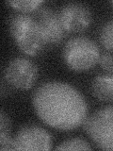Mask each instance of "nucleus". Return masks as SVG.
I'll return each mask as SVG.
<instances>
[{
  "label": "nucleus",
  "mask_w": 113,
  "mask_h": 151,
  "mask_svg": "<svg viewBox=\"0 0 113 151\" xmlns=\"http://www.w3.org/2000/svg\"><path fill=\"white\" fill-rule=\"evenodd\" d=\"M36 114L56 129H77L87 118L88 107L77 89L62 81H47L38 87L32 96Z\"/></svg>",
  "instance_id": "obj_1"
},
{
  "label": "nucleus",
  "mask_w": 113,
  "mask_h": 151,
  "mask_svg": "<svg viewBox=\"0 0 113 151\" xmlns=\"http://www.w3.org/2000/svg\"><path fill=\"white\" fill-rule=\"evenodd\" d=\"M9 28L20 50L28 56L39 54L47 45L35 17L26 12L11 14Z\"/></svg>",
  "instance_id": "obj_2"
},
{
  "label": "nucleus",
  "mask_w": 113,
  "mask_h": 151,
  "mask_svg": "<svg viewBox=\"0 0 113 151\" xmlns=\"http://www.w3.org/2000/svg\"><path fill=\"white\" fill-rule=\"evenodd\" d=\"M100 53L97 45L88 37H73L64 45V61L74 71L89 70L98 63Z\"/></svg>",
  "instance_id": "obj_3"
},
{
  "label": "nucleus",
  "mask_w": 113,
  "mask_h": 151,
  "mask_svg": "<svg viewBox=\"0 0 113 151\" xmlns=\"http://www.w3.org/2000/svg\"><path fill=\"white\" fill-rule=\"evenodd\" d=\"M84 129L99 148L113 150V105L99 109L87 117Z\"/></svg>",
  "instance_id": "obj_4"
},
{
  "label": "nucleus",
  "mask_w": 113,
  "mask_h": 151,
  "mask_svg": "<svg viewBox=\"0 0 113 151\" xmlns=\"http://www.w3.org/2000/svg\"><path fill=\"white\" fill-rule=\"evenodd\" d=\"M38 76L37 66L26 58L17 57L9 61L4 70V77L14 88L30 89Z\"/></svg>",
  "instance_id": "obj_5"
},
{
  "label": "nucleus",
  "mask_w": 113,
  "mask_h": 151,
  "mask_svg": "<svg viewBox=\"0 0 113 151\" xmlns=\"http://www.w3.org/2000/svg\"><path fill=\"white\" fill-rule=\"evenodd\" d=\"M51 136L44 127L37 125H26L18 130L13 138V150H49Z\"/></svg>",
  "instance_id": "obj_6"
},
{
  "label": "nucleus",
  "mask_w": 113,
  "mask_h": 151,
  "mask_svg": "<svg viewBox=\"0 0 113 151\" xmlns=\"http://www.w3.org/2000/svg\"><path fill=\"white\" fill-rule=\"evenodd\" d=\"M59 15L64 29L69 32L82 31L92 22L91 11L82 3H66L60 8Z\"/></svg>",
  "instance_id": "obj_7"
},
{
  "label": "nucleus",
  "mask_w": 113,
  "mask_h": 151,
  "mask_svg": "<svg viewBox=\"0 0 113 151\" xmlns=\"http://www.w3.org/2000/svg\"><path fill=\"white\" fill-rule=\"evenodd\" d=\"M35 19L46 41V44L56 45L63 39L65 29L59 13L48 7L36 9Z\"/></svg>",
  "instance_id": "obj_8"
},
{
  "label": "nucleus",
  "mask_w": 113,
  "mask_h": 151,
  "mask_svg": "<svg viewBox=\"0 0 113 151\" xmlns=\"http://www.w3.org/2000/svg\"><path fill=\"white\" fill-rule=\"evenodd\" d=\"M92 93L96 99L104 102L113 101V74L99 75L92 82Z\"/></svg>",
  "instance_id": "obj_9"
},
{
  "label": "nucleus",
  "mask_w": 113,
  "mask_h": 151,
  "mask_svg": "<svg viewBox=\"0 0 113 151\" xmlns=\"http://www.w3.org/2000/svg\"><path fill=\"white\" fill-rule=\"evenodd\" d=\"M0 149L13 150V138L11 137V122L3 111L0 113Z\"/></svg>",
  "instance_id": "obj_10"
},
{
  "label": "nucleus",
  "mask_w": 113,
  "mask_h": 151,
  "mask_svg": "<svg viewBox=\"0 0 113 151\" xmlns=\"http://www.w3.org/2000/svg\"><path fill=\"white\" fill-rule=\"evenodd\" d=\"M99 38L100 42L106 49L113 51V19L104 24Z\"/></svg>",
  "instance_id": "obj_11"
},
{
  "label": "nucleus",
  "mask_w": 113,
  "mask_h": 151,
  "mask_svg": "<svg viewBox=\"0 0 113 151\" xmlns=\"http://www.w3.org/2000/svg\"><path fill=\"white\" fill-rule=\"evenodd\" d=\"M56 150H91L92 147L88 142L81 138H72L60 143Z\"/></svg>",
  "instance_id": "obj_12"
},
{
  "label": "nucleus",
  "mask_w": 113,
  "mask_h": 151,
  "mask_svg": "<svg viewBox=\"0 0 113 151\" xmlns=\"http://www.w3.org/2000/svg\"><path fill=\"white\" fill-rule=\"evenodd\" d=\"M7 3L21 12H28L36 11L42 1L41 0H11Z\"/></svg>",
  "instance_id": "obj_13"
},
{
  "label": "nucleus",
  "mask_w": 113,
  "mask_h": 151,
  "mask_svg": "<svg viewBox=\"0 0 113 151\" xmlns=\"http://www.w3.org/2000/svg\"><path fill=\"white\" fill-rule=\"evenodd\" d=\"M98 63L106 72L113 73V54L106 53L101 55Z\"/></svg>",
  "instance_id": "obj_14"
},
{
  "label": "nucleus",
  "mask_w": 113,
  "mask_h": 151,
  "mask_svg": "<svg viewBox=\"0 0 113 151\" xmlns=\"http://www.w3.org/2000/svg\"><path fill=\"white\" fill-rule=\"evenodd\" d=\"M110 4H111L112 6H113V0H112V1H110Z\"/></svg>",
  "instance_id": "obj_15"
}]
</instances>
